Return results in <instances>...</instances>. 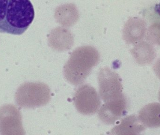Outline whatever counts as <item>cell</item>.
<instances>
[{"instance_id":"1","label":"cell","mask_w":160,"mask_h":135,"mask_svg":"<svg viewBox=\"0 0 160 135\" xmlns=\"http://www.w3.org/2000/svg\"><path fill=\"white\" fill-rule=\"evenodd\" d=\"M34 17V9L30 0H0V33L22 34Z\"/></svg>"},{"instance_id":"2","label":"cell","mask_w":160,"mask_h":135,"mask_svg":"<svg viewBox=\"0 0 160 135\" xmlns=\"http://www.w3.org/2000/svg\"><path fill=\"white\" fill-rule=\"evenodd\" d=\"M99 61L95 49L83 48L75 51L64 67L63 73L68 81L74 85L82 84Z\"/></svg>"},{"instance_id":"3","label":"cell","mask_w":160,"mask_h":135,"mask_svg":"<svg viewBox=\"0 0 160 135\" xmlns=\"http://www.w3.org/2000/svg\"><path fill=\"white\" fill-rule=\"evenodd\" d=\"M99 94L104 102L115 101L125 96L121 78L108 68L101 69L98 75Z\"/></svg>"},{"instance_id":"4","label":"cell","mask_w":160,"mask_h":135,"mask_svg":"<svg viewBox=\"0 0 160 135\" xmlns=\"http://www.w3.org/2000/svg\"><path fill=\"white\" fill-rule=\"evenodd\" d=\"M74 101L77 110L86 115L96 113L101 103L96 90L88 85H83L78 89Z\"/></svg>"},{"instance_id":"5","label":"cell","mask_w":160,"mask_h":135,"mask_svg":"<svg viewBox=\"0 0 160 135\" xmlns=\"http://www.w3.org/2000/svg\"><path fill=\"white\" fill-rule=\"evenodd\" d=\"M128 107V100L125 96L115 101L105 103L99 110V118L106 124H114L126 114Z\"/></svg>"},{"instance_id":"6","label":"cell","mask_w":160,"mask_h":135,"mask_svg":"<svg viewBox=\"0 0 160 135\" xmlns=\"http://www.w3.org/2000/svg\"><path fill=\"white\" fill-rule=\"evenodd\" d=\"M29 107H36L46 105L51 99L49 87L43 83H32L27 86Z\"/></svg>"},{"instance_id":"7","label":"cell","mask_w":160,"mask_h":135,"mask_svg":"<svg viewBox=\"0 0 160 135\" xmlns=\"http://www.w3.org/2000/svg\"><path fill=\"white\" fill-rule=\"evenodd\" d=\"M146 127L139 118L134 115L128 116L122 120L119 125L111 131V134L138 135L145 131Z\"/></svg>"},{"instance_id":"8","label":"cell","mask_w":160,"mask_h":135,"mask_svg":"<svg viewBox=\"0 0 160 135\" xmlns=\"http://www.w3.org/2000/svg\"><path fill=\"white\" fill-rule=\"evenodd\" d=\"M146 32V23L142 19H132L128 23L124 31V37L129 44L141 41L144 37Z\"/></svg>"},{"instance_id":"9","label":"cell","mask_w":160,"mask_h":135,"mask_svg":"<svg viewBox=\"0 0 160 135\" xmlns=\"http://www.w3.org/2000/svg\"><path fill=\"white\" fill-rule=\"evenodd\" d=\"M138 118L146 127H160V103H152L145 106L139 113Z\"/></svg>"},{"instance_id":"10","label":"cell","mask_w":160,"mask_h":135,"mask_svg":"<svg viewBox=\"0 0 160 135\" xmlns=\"http://www.w3.org/2000/svg\"><path fill=\"white\" fill-rule=\"evenodd\" d=\"M137 64L141 65H150L156 57L153 46L148 42L142 41L131 51Z\"/></svg>"},{"instance_id":"11","label":"cell","mask_w":160,"mask_h":135,"mask_svg":"<svg viewBox=\"0 0 160 135\" xmlns=\"http://www.w3.org/2000/svg\"><path fill=\"white\" fill-rule=\"evenodd\" d=\"M147 39L151 43L160 46V22L155 23L149 27Z\"/></svg>"},{"instance_id":"12","label":"cell","mask_w":160,"mask_h":135,"mask_svg":"<svg viewBox=\"0 0 160 135\" xmlns=\"http://www.w3.org/2000/svg\"><path fill=\"white\" fill-rule=\"evenodd\" d=\"M154 70L157 76L160 79V59L158 60L154 65Z\"/></svg>"},{"instance_id":"13","label":"cell","mask_w":160,"mask_h":135,"mask_svg":"<svg viewBox=\"0 0 160 135\" xmlns=\"http://www.w3.org/2000/svg\"><path fill=\"white\" fill-rule=\"evenodd\" d=\"M159 100L160 101V90L159 92Z\"/></svg>"}]
</instances>
